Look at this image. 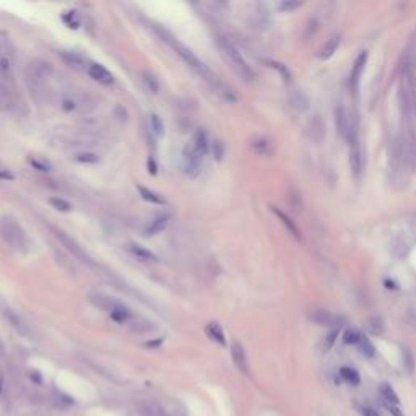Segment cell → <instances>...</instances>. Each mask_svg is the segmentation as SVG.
Segmentation results:
<instances>
[{
  "mask_svg": "<svg viewBox=\"0 0 416 416\" xmlns=\"http://www.w3.org/2000/svg\"><path fill=\"white\" fill-rule=\"evenodd\" d=\"M30 164L36 168L37 171H51V164L47 161H43L39 158H30Z\"/></svg>",
  "mask_w": 416,
  "mask_h": 416,
  "instance_id": "cell-39",
  "label": "cell"
},
{
  "mask_svg": "<svg viewBox=\"0 0 416 416\" xmlns=\"http://www.w3.org/2000/svg\"><path fill=\"white\" fill-rule=\"evenodd\" d=\"M49 203L55 208V210H59V212H70L72 210V205L67 202V200H64V198H60V197H52V198H49Z\"/></svg>",
  "mask_w": 416,
  "mask_h": 416,
  "instance_id": "cell-34",
  "label": "cell"
},
{
  "mask_svg": "<svg viewBox=\"0 0 416 416\" xmlns=\"http://www.w3.org/2000/svg\"><path fill=\"white\" fill-rule=\"evenodd\" d=\"M205 334L206 337L213 340V342H216L218 345L224 346L226 345V338H224V332H223V328L220 327V324H216V322H210V324H206L205 327Z\"/></svg>",
  "mask_w": 416,
  "mask_h": 416,
  "instance_id": "cell-25",
  "label": "cell"
},
{
  "mask_svg": "<svg viewBox=\"0 0 416 416\" xmlns=\"http://www.w3.org/2000/svg\"><path fill=\"white\" fill-rule=\"evenodd\" d=\"M126 249H127L132 255H134V257H137V259L141 260V262H156V260H158L156 255H155L153 252H151L150 249L143 247V245H141V244L129 242Z\"/></svg>",
  "mask_w": 416,
  "mask_h": 416,
  "instance_id": "cell-19",
  "label": "cell"
},
{
  "mask_svg": "<svg viewBox=\"0 0 416 416\" xmlns=\"http://www.w3.org/2000/svg\"><path fill=\"white\" fill-rule=\"evenodd\" d=\"M2 382H4V379H2V376H0V390H2Z\"/></svg>",
  "mask_w": 416,
  "mask_h": 416,
  "instance_id": "cell-48",
  "label": "cell"
},
{
  "mask_svg": "<svg viewBox=\"0 0 416 416\" xmlns=\"http://www.w3.org/2000/svg\"><path fill=\"white\" fill-rule=\"evenodd\" d=\"M138 413H140V416H168L161 406H159L158 403H151V402L141 403L138 406Z\"/></svg>",
  "mask_w": 416,
  "mask_h": 416,
  "instance_id": "cell-27",
  "label": "cell"
},
{
  "mask_svg": "<svg viewBox=\"0 0 416 416\" xmlns=\"http://www.w3.org/2000/svg\"><path fill=\"white\" fill-rule=\"evenodd\" d=\"M90 301L96 307L106 310L109 314V317L117 324H126L132 319V310L124 304V302H120L116 298H111V296H106V295H101V293H96V295L90 296Z\"/></svg>",
  "mask_w": 416,
  "mask_h": 416,
  "instance_id": "cell-3",
  "label": "cell"
},
{
  "mask_svg": "<svg viewBox=\"0 0 416 416\" xmlns=\"http://www.w3.org/2000/svg\"><path fill=\"white\" fill-rule=\"evenodd\" d=\"M289 102L291 106L298 109V111H307L309 106H310V101L307 98V94L301 90H293L289 93Z\"/></svg>",
  "mask_w": 416,
  "mask_h": 416,
  "instance_id": "cell-21",
  "label": "cell"
},
{
  "mask_svg": "<svg viewBox=\"0 0 416 416\" xmlns=\"http://www.w3.org/2000/svg\"><path fill=\"white\" fill-rule=\"evenodd\" d=\"M367 62V52H361L358 55V59L355 60V65L351 69V75H349V83H351V88L356 91L359 87V78L364 72V65Z\"/></svg>",
  "mask_w": 416,
  "mask_h": 416,
  "instance_id": "cell-18",
  "label": "cell"
},
{
  "mask_svg": "<svg viewBox=\"0 0 416 416\" xmlns=\"http://www.w3.org/2000/svg\"><path fill=\"white\" fill-rule=\"evenodd\" d=\"M75 161H78V163H98L99 161V156L98 155H94V153H87V151H85V153H80V155H77L75 156Z\"/></svg>",
  "mask_w": 416,
  "mask_h": 416,
  "instance_id": "cell-38",
  "label": "cell"
},
{
  "mask_svg": "<svg viewBox=\"0 0 416 416\" xmlns=\"http://www.w3.org/2000/svg\"><path fill=\"white\" fill-rule=\"evenodd\" d=\"M52 231L55 233V238H57V239H59V241H60V242H62V244L65 245V247H67V251H70V252H72V254L75 255V257H77V259H80L81 262L91 263V259L88 257L87 254L83 252V249H81L80 245H78L77 242H75L73 239H70L69 236L65 234L64 231H60V230H55V228H52Z\"/></svg>",
  "mask_w": 416,
  "mask_h": 416,
  "instance_id": "cell-13",
  "label": "cell"
},
{
  "mask_svg": "<svg viewBox=\"0 0 416 416\" xmlns=\"http://www.w3.org/2000/svg\"><path fill=\"white\" fill-rule=\"evenodd\" d=\"M60 55H62V59L70 65V67H75V69H83V67H85V64H87V60H85V59L81 57V55L77 54V52L62 51Z\"/></svg>",
  "mask_w": 416,
  "mask_h": 416,
  "instance_id": "cell-28",
  "label": "cell"
},
{
  "mask_svg": "<svg viewBox=\"0 0 416 416\" xmlns=\"http://www.w3.org/2000/svg\"><path fill=\"white\" fill-rule=\"evenodd\" d=\"M147 166H148V173H151V174H156V171H158V166H156V161H155V158H153V156H150V158H148Z\"/></svg>",
  "mask_w": 416,
  "mask_h": 416,
  "instance_id": "cell-45",
  "label": "cell"
},
{
  "mask_svg": "<svg viewBox=\"0 0 416 416\" xmlns=\"http://www.w3.org/2000/svg\"><path fill=\"white\" fill-rule=\"evenodd\" d=\"M381 393L382 397L387 400V403H390V405H399V397H397L395 390L390 387V384H381Z\"/></svg>",
  "mask_w": 416,
  "mask_h": 416,
  "instance_id": "cell-30",
  "label": "cell"
},
{
  "mask_svg": "<svg viewBox=\"0 0 416 416\" xmlns=\"http://www.w3.org/2000/svg\"><path fill=\"white\" fill-rule=\"evenodd\" d=\"M335 124L338 129V134L342 135L348 143L358 138L355 117L351 112L343 106V104H340V106H337V109H335Z\"/></svg>",
  "mask_w": 416,
  "mask_h": 416,
  "instance_id": "cell-7",
  "label": "cell"
},
{
  "mask_svg": "<svg viewBox=\"0 0 416 416\" xmlns=\"http://www.w3.org/2000/svg\"><path fill=\"white\" fill-rule=\"evenodd\" d=\"M15 176L12 173L5 171V169H0V181H13Z\"/></svg>",
  "mask_w": 416,
  "mask_h": 416,
  "instance_id": "cell-46",
  "label": "cell"
},
{
  "mask_svg": "<svg viewBox=\"0 0 416 416\" xmlns=\"http://www.w3.org/2000/svg\"><path fill=\"white\" fill-rule=\"evenodd\" d=\"M302 5V2H293V0H286V2H281L278 5V8L281 12H293V10H296V8H299Z\"/></svg>",
  "mask_w": 416,
  "mask_h": 416,
  "instance_id": "cell-40",
  "label": "cell"
},
{
  "mask_svg": "<svg viewBox=\"0 0 416 416\" xmlns=\"http://www.w3.org/2000/svg\"><path fill=\"white\" fill-rule=\"evenodd\" d=\"M306 134L314 143H322V140L325 138V124L322 117L312 116L306 126Z\"/></svg>",
  "mask_w": 416,
  "mask_h": 416,
  "instance_id": "cell-12",
  "label": "cell"
},
{
  "mask_svg": "<svg viewBox=\"0 0 416 416\" xmlns=\"http://www.w3.org/2000/svg\"><path fill=\"white\" fill-rule=\"evenodd\" d=\"M361 414L363 416H381L379 413H377V410L369 408V406H364V408H361Z\"/></svg>",
  "mask_w": 416,
  "mask_h": 416,
  "instance_id": "cell-47",
  "label": "cell"
},
{
  "mask_svg": "<svg viewBox=\"0 0 416 416\" xmlns=\"http://www.w3.org/2000/svg\"><path fill=\"white\" fill-rule=\"evenodd\" d=\"M361 337L363 335L359 334L356 328H348L346 332H345V335H343V342L346 345H358L359 340H361Z\"/></svg>",
  "mask_w": 416,
  "mask_h": 416,
  "instance_id": "cell-35",
  "label": "cell"
},
{
  "mask_svg": "<svg viewBox=\"0 0 416 416\" xmlns=\"http://www.w3.org/2000/svg\"><path fill=\"white\" fill-rule=\"evenodd\" d=\"M200 166H202V158L197 156L194 153V150L185 145L182 150V171L187 176H197L200 173Z\"/></svg>",
  "mask_w": 416,
  "mask_h": 416,
  "instance_id": "cell-9",
  "label": "cell"
},
{
  "mask_svg": "<svg viewBox=\"0 0 416 416\" xmlns=\"http://www.w3.org/2000/svg\"><path fill=\"white\" fill-rule=\"evenodd\" d=\"M358 346H359V351H361L366 358H372V356L376 355V349H374L372 343H371L366 337H361V340H359Z\"/></svg>",
  "mask_w": 416,
  "mask_h": 416,
  "instance_id": "cell-32",
  "label": "cell"
},
{
  "mask_svg": "<svg viewBox=\"0 0 416 416\" xmlns=\"http://www.w3.org/2000/svg\"><path fill=\"white\" fill-rule=\"evenodd\" d=\"M289 198H291L293 205H295L296 208H301V206H302V200H301V194H299V192L293 191V192H291V195H289Z\"/></svg>",
  "mask_w": 416,
  "mask_h": 416,
  "instance_id": "cell-43",
  "label": "cell"
},
{
  "mask_svg": "<svg viewBox=\"0 0 416 416\" xmlns=\"http://www.w3.org/2000/svg\"><path fill=\"white\" fill-rule=\"evenodd\" d=\"M338 46H340V37L338 36H332L330 39L322 46V49L319 51V57L325 60V59H330L332 55L337 52L338 49Z\"/></svg>",
  "mask_w": 416,
  "mask_h": 416,
  "instance_id": "cell-26",
  "label": "cell"
},
{
  "mask_svg": "<svg viewBox=\"0 0 416 416\" xmlns=\"http://www.w3.org/2000/svg\"><path fill=\"white\" fill-rule=\"evenodd\" d=\"M337 337H338V330L337 328H334L332 332H330L325 338H324V342H322V351H328L330 348H332L334 345H335V340H337Z\"/></svg>",
  "mask_w": 416,
  "mask_h": 416,
  "instance_id": "cell-37",
  "label": "cell"
},
{
  "mask_svg": "<svg viewBox=\"0 0 416 416\" xmlns=\"http://www.w3.org/2000/svg\"><path fill=\"white\" fill-rule=\"evenodd\" d=\"M155 31L159 34V37H161V39H163L166 44H169V46L173 47V49L176 51V54L189 65V67H191L197 75H200V77H202L208 85H210V88L215 87L216 81H218L220 78L216 77V75H215L210 69H208L206 65H205L200 59H198L197 55H195L191 49H189L187 46H184L182 43H179V41L176 39V37H173L168 31L161 30V28H156V26H155Z\"/></svg>",
  "mask_w": 416,
  "mask_h": 416,
  "instance_id": "cell-1",
  "label": "cell"
},
{
  "mask_svg": "<svg viewBox=\"0 0 416 416\" xmlns=\"http://www.w3.org/2000/svg\"><path fill=\"white\" fill-rule=\"evenodd\" d=\"M270 208H272V212H273V213H275V215L278 216V220L281 221V224L285 226V228H286V230H288V231H289V233H291L293 236H295L296 239H301V231L298 230L296 223L293 221V220L289 218V216H288V215H286L285 212H281L280 208H277V206H270Z\"/></svg>",
  "mask_w": 416,
  "mask_h": 416,
  "instance_id": "cell-22",
  "label": "cell"
},
{
  "mask_svg": "<svg viewBox=\"0 0 416 416\" xmlns=\"http://www.w3.org/2000/svg\"><path fill=\"white\" fill-rule=\"evenodd\" d=\"M168 223H169L168 215L158 216V218H155L153 221H150V224L145 228V236H156L159 233H163L166 230Z\"/></svg>",
  "mask_w": 416,
  "mask_h": 416,
  "instance_id": "cell-24",
  "label": "cell"
},
{
  "mask_svg": "<svg viewBox=\"0 0 416 416\" xmlns=\"http://www.w3.org/2000/svg\"><path fill=\"white\" fill-rule=\"evenodd\" d=\"M340 376L343 377V381H346L348 384H351V385L359 384V374H358L356 369H353V367L343 366L342 369H340Z\"/></svg>",
  "mask_w": 416,
  "mask_h": 416,
  "instance_id": "cell-29",
  "label": "cell"
},
{
  "mask_svg": "<svg viewBox=\"0 0 416 416\" xmlns=\"http://www.w3.org/2000/svg\"><path fill=\"white\" fill-rule=\"evenodd\" d=\"M385 408L389 410V413H392V416H403V411L399 408L397 405H390V403H385Z\"/></svg>",
  "mask_w": 416,
  "mask_h": 416,
  "instance_id": "cell-44",
  "label": "cell"
},
{
  "mask_svg": "<svg viewBox=\"0 0 416 416\" xmlns=\"http://www.w3.org/2000/svg\"><path fill=\"white\" fill-rule=\"evenodd\" d=\"M137 191L140 194V197L143 198V200L150 202V203H155V205H166V198L161 195V194H158L155 191H151V189L148 187H143V185H137Z\"/></svg>",
  "mask_w": 416,
  "mask_h": 416,
  "instance_id": "cell-23",
  "label": "cell"
},
{
  "mask_svg": "<svg viewBox=\"0 0 416 416\" xmlns=\"http://www.w3.org/2000/svg\"><path fill=\"white\" fill-rule=\"evenodd\" d=\"M402 351H403V361H405L406 369H408V371L411 372V371H413V356H411V353H410V349H408V348H403Z\"/></svg>",
  "mask_w": 416,
  "mask_h": 416,
  "instance_id": "cell-41",
  "label": "cell"
},
{
  "mask_svg": "<svg viewBox=\"0 0 416 416\" xmlns=\"http://www.w3.org/2000/svg\"><path fill=\"white\" fill-rule=\"evenodd\" d=\"M249 145L254 153L259 156H272L275 151V143L268 135H255Z\"/></svg>",
  "mask_w": 416,
  "mask_h": 416,
  "instance_id": "cell-11",
  "label": "cell"
},
{
  "mask_svg": "<svg viewBox=\"0 0 416 416\" xmlns=\"http://www.w3.org/2000/svg\"><path fill=\"white\" fill-rule=\"evenodd\" d=\"M143 80H145V85H147L148 90H150L151 93H158V90H159V81H158V78L155 77L153 73L145 72V73H143Z\"/></svg>",
  "mask_w": 416,
  "mask_h": 416,
  "instance_id": "cell-36",
  "label": "cell"
},
{
  "mask_svg": "<svg viewBox=\"0 0 416 416\" xmlns=\"http://www.w3.org/2000/svg\"><path fill=\"white\" fill-rule=\"evenodd\" d=\"M16 88L0 77V111H12L16 106Z\"/></svg>",
  "mask_w": 416,
  "mask_h": 416,
  "instance_id": "cell-10",
  "label": "cell"
},
{
  "mask_svg": "<svg viewBox=\"0 0 416 416\" xmlns=\"http://www.w3.org/2000/svg\"><path fill=\"white\" fill-rule=\"evenodd\" d=\"M52 75V65L46 60H33L26 69V83L34 96L37 93H44V83Z\"/></svg>",
  "mask_w": 416,
  "mask_h": 416,
  "instance_id": "cell-5",
  "label": "cell"
},
{
  "mask_svg": "<svg viewBox=\"0 0 416 416\" xmlns=\"http://www.w3.org/2000/svg\"><path fill=\"white\" fill-rule=\"evenodd\" d=\"M187 145L194 150V153L197 156H200L203 159V156L206 155V151H208V138H206V134H205L202 129L195 130L192 138H191V141H189Z\"/></svg>",
  "mask_w": 416,
  "mask_h": 416,
  "instance_id": "cell-16",
  "label": "cell"
},
{
  "mask_svg": "<svg viewBox=\"0 0 416 416\" xmlns=\"http://www.w3.org/2000/svg\"><path fill=\"white\" fill-rule=\"evenodd\" d=\"M267 64H268V67L275 69L285 81H291V72H289V69L286 67V65H283L281 62H277V60H267Z\"/></svg>",
  "mask_w": 416,
  "mask_h": 416,
  "instance_id": "cell-31",
  "label": "cell"
},
{
  "mask_svg": "<svg viewBox=\"0 0 416 416\" xmlns=\"http://www.w3.org/2000/svg\"><path fill=\"white\" fill-rule=\"evenodd\" d=\"M349 166H351V171H353L355 177L358 179L363 171V151L358 143V138L349 141Z\"/></svg>",
  "mask_w": 416,
  "mask_h": 416,
  "instance_id": "cell-14",
  "label": "cell"
},
{
  "mask_svg": "<svg viewBox=\"0 0 416 416\" xmlns=\"http://www.w3.org/2000/svg\"><path fill=\"white\" fill-rule=\"evenodd\" d=\"M309 319L314 324L320 325V327H338L340 324L343 322V319L330 312L327 309H314L309 312Z\"/></svg>",
  "mask_w": 416,
  "mask_h": 416,
  "instance_id": "cell-8",
  "label": "cell"
},
{
  "mask_svg": "<svg viewBox=\"0 0 416 416\" xmlns=\"http://www.w3.org/2000/svg\"><path fill=\"white\" fill-rule=\"evenodd\" d=\"M88 73L93 80H96L101 85H112L114 83V75H112L104 65L101 64H90L88 65Z\"/></svg>",
  "mask_w": 416,
  "mask_h": 416,
  "instance_id": "cell-15",
  "label": "cell"
},
{
  "mask_svg": "<svg viewBox=\"0 0 416 416\" xmlns=\"http://www.w3.org/2000/svg\"><path fill=\"white\" fill-rule=\"evenodd\" d=\"M216 44H218L220 51L226 57V60L231 64V67L238 72L242 78H245V80H252L254 78V72L249 67V64L245 62V59L242 57V54L239 52V49L228 39V37L218 36V37H216Z\"/></svg>",
  "mask_w": 416,
  "mask_h": 416,
  "instance_id": "cell-4",
  "label": "cell"
},
{
  "mask_svg": "<svg viewBox=\"0 0 416 416\" xmlns=\"http://www.w3.org/2000/svg\"><path fill=\"white\" fill-rule=\"evenodd\" d=\"M150 127H151V130H153V134L158 135V137H161V135L164 134L163 120L159 119L156 114H151V116H150Z\"/></svg>",
  "mask_w": 416,
  "mask_h": 416,
  "instance_id": "cell-33",
  "label": "cell"
},
{
  "mask_svg": "<svg viewBox=\"0 0 416 416\" xmlns=\"http://www.w3.org/2000/svg\"><path fill=\"white\" fill-rule=\"evenodd\" d=\"M231 358H233L236 367H238L241 372H244V374L249 372V366H247V358H245V351H244L242 345L238 342V340H234V342L231 343Z\"/></svg>",
  "mask_w": 416,
  "mask_h": 416,
  "instance_id": "cell-17",
  "label": "cell"
},
{
  "mask_svg": "<svg viewBox=\"0 0 416 416\" xmlns=\"http://www.w3.org/2000/svg\"><path fill=\"white\" fill-rule=\"evenodd\" d=\"M59 106L67 114H88L96 108V99L87 91L69 90L59 96Z\"/></svg>",
  "mask_w": 416,
  "mask_h": 416,
  "instance_id": "cell-2",
  "label": "cell"
},
{
  "mask_svg": "<svg viewBox=\"0 0 416 416\" xmlns=\"http://www.w3.org/2000/svg\"><path fill=\"white\" fill-rule=\"evenodd\" d=\"M213 153H215L216 159H218V161H221V159H223V155H224V150H223V145H221V141H216V143H215Z\"/></svg>",
  "mask_w": 416,
  "mask_h": 416,
  "instance_id": "cell-42",
  "label": "cell"
},
{
  "mask_svg": "<svg viewBox=\"0 0 416 416\" xmlns=\"http://www.w3.org/2000/svg\"><path fill=\"white\" fill-rule=\"evenodd\" d=\"M4 317L8 320V324H10L18 334H22V335H28V325L23 322V319L16 314V312H13L12 309H8L5 307L4 309Z\"/></svg>",
  "mask_w": 416,
  "mask_h": 416,
  "instance_id": "cell-20",
  "label": "cell"
},
{
  "mask_svg": "<svg viewBox=\"0 0 416 416\" xmlns=\"http://www.w3.org/2000/svg\"><path fill=\"white\" fill-rule=\"evenodd\" d=\"M0 233H2V238L4 241L10 245L12 249L18 251V252H23L28 249V238L25 231L22 230V226L18 224L15 220L12 218H2L0 221Z\"/></svg>",
  "mask_w": 416,
  "mask_h": 416,
  "instance_id": "cell-6",
  "label": "cell"
}]
</instances>
